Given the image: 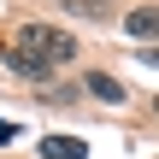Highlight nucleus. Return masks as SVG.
Instances as JSON below:
<instances>
[{
    "label": "nucleus",
    "mask_w": 159,
    "mask_h": 159,
    "mask_svg": "<svg viewBox=\"0 0 159 159\" xmlns=\"http://www.w3.org/2000/svg\"><path fill=\"white\" fill-rule=\"evenodd\" d=\"M71 53H77V41H71L65 30L30 24V30L18 35V47H6V71H18V77H47V71L71 65Z\"/></svg>",
    "instance_id": "f257e3e1"
},
{
    "label": "nucleus",
    "mask_w": 159,
    "mask_h": 159,
    "mask_svg": "<svg viewBox=\"0 0 159 159\" xmlns=\"http://www.w3.org/2000/svg\"><path fill=\"white\" fill-rule=\"evenodd\" d=\"M83 94H89V100H106V106H118V100H130V94H124V83H118V77H106V71H89V83H83Z\"/></svg>",
    "instance_id": "f03ea898"
},
{
    "label": "nucleus",
    "mask_w": 159,
    "mask_h": 159,
    "mask_svg": "<svg viewBox=\"0 0 159 159\" xmlns=\"http://www.w3.org/2000/svg\"><path fill=\"white\" fill-rule=\"evenodd\" d=\"M124 30H130L136 41H153L159 35V6H136V12L124 18Z\"/></svg>",
    "instance_id": "7ed1b4c3"
},
{
    "label": "nucleus",
    "mask_w": 159,
    "mask_h": 159,
    "mask_svg": "<svg viewBox=\"0 0 159 159\" xmlns=\"http://www.w3.org/2000/svg\"><path fill=\"white\" fill-rule=\"evenodd\" d=\"M41 159H89V148L77 136H41Z\"/></svg>",
    "instance_id": "20e7f679"
},
{
    "label": "nucleus",
    "mask_w": 159,
    "mask_h": 159,
    "mask_svg": "<svg viewBox=\"0 0 159 159\" xmlns=\"http://www.w3.org/2000/svg\"><path fill=\"white\" fill-rule=\"evenodd\" d=\"M65 12H71V18H94V24H100V18L112 12V0H65Z\"/></svg>",
    "instance_id": "39448f33"
},
{
    "label": "nucleus",
    "mask_w": 159,
    "mask_h": 159,
    "mask_svg": "<svg viewBox=\"0 0 159 159\" xmlns=\"http://www.w3.org/2000/svg\"><path fill=\"white\" fill-rule=\"evenodd\" d=\"M153 112H159V100H153Z\"/></svg>",
    "instance_id": "423d86ee"
}]
</instances>
